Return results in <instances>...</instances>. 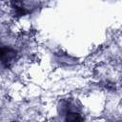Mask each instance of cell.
<instances>
[{"instance_id":"cell-1","label":"cell","mask_w":122,"mask_h":122,"mask_svg":"<svg viewBox=\"0 0 122 122\" xmlns=\"http://www.w3.org/2000/svg\"><path fill=\"white\" fill-rule=\"evenodd\" d=\"M15 57V51L8 48L6 45H2L0 43V63L1 64H9Z\"/></svg>"}]
</instances>
